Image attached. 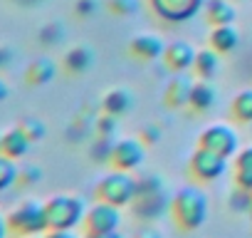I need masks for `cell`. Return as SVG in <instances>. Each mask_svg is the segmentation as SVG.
Listing matches in <instances>:
<instances>
[{
	"label": "cell",
	"instance_id": "obj_17",
	"mask_svg": "<svg viewBox=\"0 0 252 238\" xmlns=\"http://www.w3.org/2000/svg\"><path fill=\"white\" fill-rule=\"evenodd\" d=\"M205 18L208 23L215 25H232L237 18V10L230 0H208L205 3Z\"/></svg>",
	"mask_w": 252,
	"mask_h": 238
},
{
	"label": "cell",
	"instance_id": "obj_15",
	"mask_svg": "<svg viewBox=\"0 0 252 238\" xmlns=\"http://www.w3.org/2000/svg\"><path fill=\"white\" fill-rule=\"evenodd\" d=\"M55 72H57L55 60H50V57H37V60H32V62L28 65V70H25V82L32 84V87H40V84L52 82V79H55Z\"/></svg>",
	"mask_w": 252,
	"mask_h": 238
},
{
	"label": "cell",
	"instance_id": "obj_9",
	"mask_svg": "<svg viewBox=\"0 0 252 238\" xmlns=\"http://www.w3.org/2000/svg\"><path fill=\"white\" fill-rule=\"evenodd\" d=\"M144 142L136 139V137H129V139H119L111 144V152H109V161L114 169H121V171H134L144 164Z\"/></svg>",
	"mask_w": 252,
	"mask_h": 238
},
{
	"label": "cell",
	"instance_id": "obj_33",
	"mask_svg": "<svg viewBox=\"0 0 252 238\" xmlns=\"http://www.w3.org/2000/svg\"><path fill=\"white\" fill-rule=\"evenodd\" d=\"M60 35H62V28L60 25H50V28H42L40 30V40L42 42H55Z\"/></svg>",
	"mask_w": 252,
	"mask_h": 238
},
{
	"label": "cell",
	"instance_id": "obj_18",
	"mask_svg": "<svg viewBox=\"0 0 252 238\" xmlns=\"http://www.w3.org/2000/svg\"><path fill=\"white\" fill-rule=\"evenodd\" d=\"M215 87L208 82V79H200V82H193V89H190V102L188 107L193 112H208L213 104H215Z\"/></svg>",
	"mask_w": 252,
	"mask_h": 238
},
{
	"label": "cell",
	"instance_id": "obj_16",
	"mask_svg": "<svg viewBox=\"0 0 252 238\" xmlns=\"http://www.w3.org/2000/svg\"><path fill=\"white\" fill-rule=\"evenodd\" d=\"M240 45V33L235 30V25H215L210 33V47L220 55L232 52Z\"/></svg>",
	"mask_w": 252,
	"mask_h": 238
},
{
	"label": "cell",
	"instance_id": "obj_1",
	"mask_svg": "<svg viewBox=\"0 0 252 238\" xmlns=\"http://www.w3.org/2000/svg\"><path fill=\"white\" fill-rule=\"evenodd\" d=\"M171 213L183 231H195L208 218V198L198 186H181L171 198Z\"/></svg>",
	"mask_w": 252,
	"mask_h": 238
},
{
	"label": "cell",
	"instance_id": "obj_23",
	"mask_svg": "<svg viewBox=\"0 0 252 238\" xmlns=\"http://www.w3.org/2000/svg\"><path fill=\"white\" fill-rule=\"evenodd\" d=\"M230 112H232V117L237 119V122L252 124V87H247V89L235 94V99L230 104Z\"/></svg>",
	"mask_w": 252,
	"mask_h": 238
},
{
	"label": "cell",
	"instance_id": "obj_34",
	"mask_svg": "<svg viewBox=\"0 0 252 238\" xmlns=\"http://www.w3.org/2000/svg\"><path fill=\"white\" fill-rule=\"evenodd\" d=\"M136 238H161V231L154 228V226H141L139 233H136Z\"/></svg>",
	"mask_w": 252,
	"mask_h": 238
},
{
	"label": "cell",
	"instance_id": "obj_10",
	"mask_svg": "<svg viewBox=\"0 0 252 238\" xmlns=\"http://www.w3.org/2000/svg\"><path fill=\"white\" fill-rule=\"evenodd\" d=\"M149 5L161 20L183 23V20H190L203 8V0H149Z\"/></svg>",
	"mask_w": 252,
	"mask_h": 238
},
{
	"label": "cell",
	"instance_id": "obj_31",
	"mask_svg": "<svg viewBox=\"0 0 252 238\" xmlns=\"http://www.w3.org/2000/svg\"><path fill=\"white\" fill-rule=\"evenodd\" d=\"M42 238H84L77 233V228H50L47 233H42Z\"/></svg>",
	"mask_w": 252,
	"mask_h": 238
},
{
	"label": "cell",
	"instance_id": "obj_25",
	"mask_svg": "<svg viewBox=\"0 0 252 238\" xmlns=\"http://www.w3.org/2000/svg\"><path fill=\"white\" fill-rule=\"evenodd\" d=\"M20 129L32 139V144L40 142V139H45V134H47V127H45V122H42L40 117H23L20 119Z\"/></svg>",
	"mask_w": 252,
	"mask_h": 238
},
{
	"label": "cell",
	"instance_id": "obj_6",
	"mask_svg": "<svg viewBox=\"0 0 252 238\" xmlns=\"http://www.w3.org/2000/svg\"><path fill=\"white\" fill-rule=\"evenodd\" d=\"M198 147H205V149H210V152L230 159V157H235L240 152V137L227 124H210V127H205L200 132Z\"/></svg>",
	"mask_w": 252,
	"mask_h": 238
},
{
	"label": "cell",
	"instance_id": "obj_12",
	"mask_svg": "<svg viewBox=\"0 0 252 238\" xmlns=\"http://www.w3.org/2000/svg\"><path fill=\"white\" fill-rule=\"evenodd\" d=\"M0 144H3V154L5 157H10V159H23V157H28V152H30V147H32V139L20 129V124H15V127H10L8 132H3L0 134Z\"/></svg>",
	"mask_w": 252,
	"mask_h": 238
},
{
	"label": "cell",
	"instance_id": "obj_30",
	"mask_svg": "<svg viewBox=\"0 0 252 238\" xmlns=\"http://www.w3.org/2000/svg\"><path fill=\"white\" fill-rule=\"evenodd\" d=\"M139 139H141L144 144H156V142H161V129H158L156 124H146V127L141 129Z\"/></svg>",
	"mask_w": 252,
	"mask_h": 238
},
{
	"label": "cell",
	"instance_id": "obj_20",
	"mask_svg": "<svg viewBox=\"0 0 252 238\" xmlns=\"http://www.w3.org/2000/svg\"><path fill=\"white\" fill-rule=\"evenodd\" d=\"M131 104H134L131 92H126V89H121V87L109 89V92L104 94V99H101L104 112H109V114H114V117H121L124 112H129V109H131Z\"/></svg>",
	"mask_w": 252,
	"mask_h": 238
},
{
	"label": "cell",
	"instance_id": "obj_27",
	"mask_svg": "<svg viewBox=\"0 0 252 238\" xmlns=\"http://www.w3.org/2000/svg\"><path fill=\"white\" fill-rule=\"evenodd\" d=\"M116 129H119V122H116V117H114V114L104 112V114L96 119V132H99V137L111 139V137L116 134Z\"/></svg>",
	"mask_w": 252,
	"mask_h": 238
},
{
	"label": "cell",
	"instance_id": "obj_36",
	"mask_svg": "<svg viewBox=\"0 0 252 238\" xmlns=\"http://www.w3.org/2000/svg\"><path fill=\"white\" fill-rule=\"evenodd\" d=\"M84 238H124L119 231H104V233H84Z\"/></svg>",
	"mask_w": 252,
	"mask_h": 238
},
{
	"label": "cell",
	"instance_id": "obj_26",
	"mask_svg": "<svg viewBox=\"0 0 252 238\" xmlns=\"http://www.w3.org/2000/svg\"><path fill=\"white\" fill-rule=\"evenodd\" d=\"M42 181V169L37 164H23L18 169V186H35Z\"/></svg>",
	"mask_w": 252,
	"mask_h": 238
},
{
	"label": "cell",
	"instance_id": "obj_38",
	"mask_svg": "<svg viewBox=\"0 0 252 238\" xmlns=\"http://www.w3.org/2000/svg\"><path fill=\"white\" fill-rule=\"evenodd\" d=\"M8 94H10V87L5 84V79L0 77V102H5L8 99Z\"/></svg>",
	"mask_w": 252,
	"mask_h": 238
},
{
	"label": "cell",
	"instance_id": "obj_28",
	"mask_svg": "<svg viewBox=\"0 0 252 238\" xmlns=\"http://www.w3.org/2000/svg\"><path fill=\"white\" fill-rule=\"evenodd\" d=\"M230 208L232 211H247V208H252V191L237 186V191L230 194Z\"/></svg>",
	"mask_w": 252,
	"mask_h": 238
},
{
	"label": "cell",
	"instance_id": "obj_8",
	"mask_svg": "<svg viewBox=\"0 0 252 238\" xmlns=\"http://www.w3.org/2000/svg\"><path fill=\"white\" fill-rule=\"evenodd\" d=\"M84 233H104V231H119L121 226V208L106 201H96L87 208L84 216Z\"/></svg>",
	"mask_w": 252,
	"mask_h": 238
},
{
	"label": "cell",
	"instance_id": "obj_5",
	"mask_svg": "<svg viewBox=\"0 0 252 238\" xmlns=\"http://www.w3.org/2000/svg\"><path fill=\"white\" fill-rule=\"evenodd\" d=\"M131 206H134V213H139L141 218H156L158 213H163L166 206H168L163 179L161 176H144V179H139L136 196H134Z\"/></svg>",
	"mask_w": 252,
	"mask_h": 238
},
{
	"label": "cell",
	"instance_id": "obj_37",
	"mask_svg": "<svg viewBox=\"0 0 252 238\" xmlns=\"http://www.w3.org/2000/svg\"><path fill=\"white\" fill-rule=\"evenodd\" d=\"M10 233H8V218H5V213L0 211V238H8Z\"/></svg>",
	"mask_w": 252,
	"mask_h": 238
},
{
	"label": "cell",
	"instance_id": "obj_4",
	"mask_svg": "<svg viewBox=\"0 0 252 238\" xmlns=\"http://www.w3.org/2000/svg\"><path fill=\"white\" fill-rule=\"evenodd\" d=\"M136 184L139 181L131 176V171L114 169L99 179V184L94 186V196H96V201H106V203L124 208V206H131V201L136 196Z\"/></svg>",
	"mask_w": 252,
	"mask_h": 238
},
{
	"label": "cell",
	"instance_id": "obj_11",
	"mask_svg": "<svg viewBox=\"0 0 252 238\" xmlns=\"http://www.w3.org/2000/svg\"><path fill=\"white\" fill-rule=\"evenodd\" d=\"M163 60H166V67L173 70V72H186L193 67L195 62V50L190 42L186 40H173L171 45H166V52H163Z\"/></svg>",
	"mask_w": 252,
	"mask_h": 238
},
{
	"label": "cell",
	"instance_id": "obj_29",
	"mask_svg": "<svg viewBox=\"0 0 252 238\" xmlns=\"http://www.w3.org/2000/svg\"><path fill=\"white\" fill-rule=\"evenodd\" d=\"M109 10L116 15H131L139 10V0H109Z\"/></svg>",
	"mask_w": 252,
	"mask_h": 238
},
{
	"label": "cell",
	"instance_id": "obj_14",
	"mask_svg": "<svg viewBox=\"0 0 252 238\" xmlns=\"http://www.w3.org/2000/svg\"><path fill=\"white\" fill-rule=\"evenodd\" d=\"M190 89H193V79L190 77H186L183 72H178L168 84H166V104L171 107V109H181V107H186L188 102H190Z\"/></svg>",
	"mask_w": 252,
	"mask_h": 238
},
{
	"label": "cell",
	"instance_id": "obj_19",
	"mask_svg": "<svg viewBox=\"0 0 252 238\" xmlns=\"http://www.w3.org/2000/svg\"><path fill=\"white\" fill-rule=\"evenodd\" d=\"M235 184L252 191V147H245L235 154Z\"/></svg>",
	"mask_w": 252,
	"mask_h": 238
},
{
	"label": "cell",
	"instance_id": "obj_32",
	"mask_svg": "<svg viewBox=\"0 0 252 238\" xmlns=\"http://www.w3.org/2000/svg\"><path fill=\"white\" fill-rule=\"evenodd\" d=\"M96 8H99V3H96V0H77V5H74L77 15H82V18L92 15V13H94Z\"/></svg>",
	"mask_w": 252,
	"mask_h": 238
},
{
	"label": "cell",
	"instance_id": "obj_13",
	"mask_svg": "<svg viewBox=\"0 0 252 238\" xmlns=\"http://www.w3.org/2000/svg\"><path fill=\"white\" fill-rule=\"evenodd\" d=\"M129 50L139 57V60H158V57H163V52H166V42H163V38H158V35H149V33H144V35H134L131 38V45H129Z\"/></svg>",
	"mask_w": 252,
	"mask_h": 238
},
{
	"label": "cell",
	"instance_id": "obj_2",
	"mask_svg": "<svg viewBox=\"0 0 252 238\" xmlns=\"http://www.w3.org/2000/svg\"><path fill=\"white\" fill-rule=\"evenodd\" d=\"M8 233L15 238H37L47 233V216H45V201L25 198L18 206H13L8 213Z\"/></svg>",
	"mask_w": 252,
	"mask_h": 238
},
{
	"label": "cell",
	"instance_id": "obj_3",
	"mask_svg": "<svg viewBox=\"0 0 252 238\" xmlns=\"http://www.w3.org/2000/svg\"><path fill=\"white\" fill-rule=\"evenodd\" d=\"M47 231L50 228H77L84 223L87 203L82 196L74 194H55L45 201Z\"/></svg>",
	"mask_w": 252,
	"mask_h": 238
},
{
	"label": "cell",
	"instance_id": "obj_35",
	"mask_svg": "<svg viewBox=\"0 0 252 238\" xmlns=\"http://www.w3.org/2000/svg\"><path fill=\"white\" fill-rule=\"evenodd\" d=\"M10 62H13V50H8V47H0V70H5Z\"/></svg>",
	"mask_w": 252,
	"mask_h": 238
},
{
	"label": "cell",
	"instance_id": "obj_21",
	"mask_svg": "<svg viewBox=\"0 0 252 238\" xmlns=\"http://www.w3.org/2000/svg\"><path fill=\"white\" fill-rule=\"evenodd\" d=\"M193 67H195V75H198L200 79H210V77H215L218 70H220V52H215L213 47H208V50H198V52H195V62H193Z\"/></svg>",
	"mask_w": 252,
	"mask_h": 238
},
{
	"label": "cell",
	"instance_id": "obj_22",
	"mask_svg": "<svg viewBox=\"0 0 252 238\" xmlns=\"http://www.w3.org/2000/svg\"><path fill=\"white\" fill-rule=\"evenodd\" d=\"M92 62H94V55H92V50L84 47V45H77V47H72V50L64 55V67H67L69 72H74V75L89 70Z\"/></svg>",
	"mask_w": 252,
	"mask_h": 238
},
{
	"label": "cell",
	"instance_id": "obj_40",
	"mask_svg": "<svg viewBox=\"0 0 252 238\" xmlns=\"http://www.w3.org/2000/svg\"><path fill=\"white\" fill-rule=\"evenodd\" d=\"M37 238H42V236H37Z\"/></svg>",
	"mask_w": 252,
	"mask_h": 238
},
{
	"label": "cell",
	"instance_id": "obj_24",
	"mask_svg": "<svg viewBox=\"0 0 252 238\" xmlns=\"http://www.w3.org/2000/svg\"><path fill=\"white\" fill-rule=\"evenodd\" d=\"M18 161L0 154V194H5L8 189H13L18 184Z\"/></svg>",
	"mask_w": 252,
	"mask_h": 238
},
{
	"label": "cell",
	"instance_id": "obj_7",
	"mask_svg": "<svg viewBox=\"0 0 252 238\" xmlns=\"http://www.w3.org/2000/svg\"><path fill=\"white\" fill-rule=\"evenodd\" d=\"M225 171H227V159L225 157H220V154H215V152H210L205 147H198L190 154V174H193V179L208 184V181L220 179Z\"/></svg>",
	"mask_w": 252,
	"mask_h": 238
},
{
	"label": "cell",
	"instance_id": "obj_39",
	"mask_svg": "<svg viewBox=\"0 0 252 238\" xmlns=\"http://www.w3.org/2000/svg\"><path fill=\"white\" fill-rule=\"evenodd\" d=\"M0 154H3V144H0Z\"/></svg>",
	"mask_w": 252,
	"mask_h": 238
}]
</instances>
